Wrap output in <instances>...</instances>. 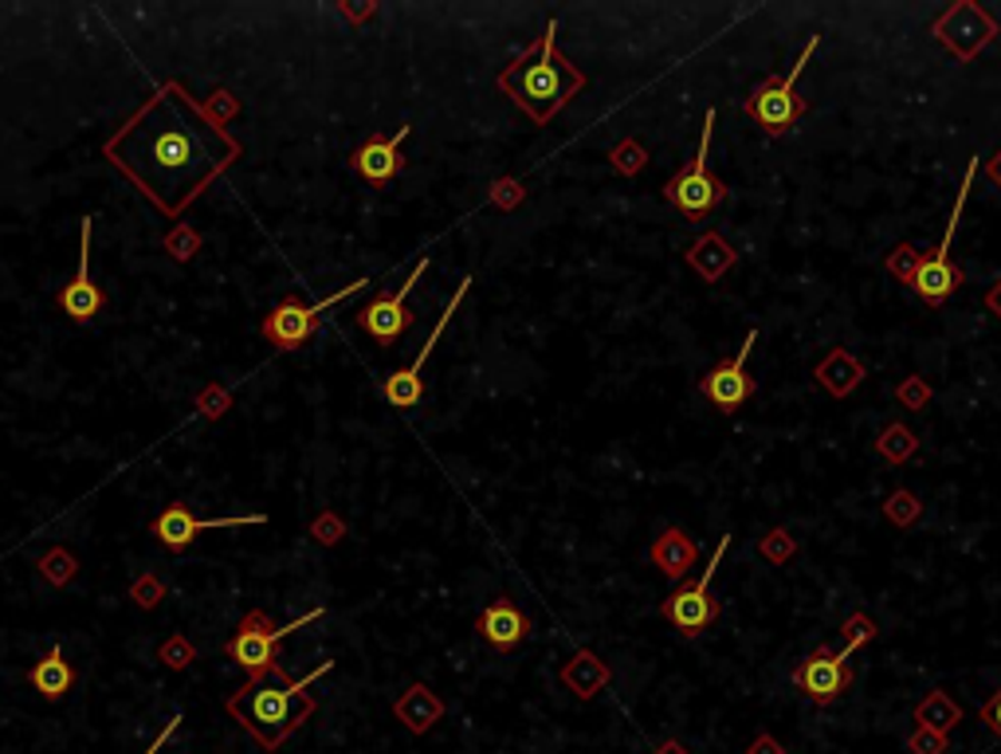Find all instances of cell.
Listing matches in <instances>:
<instances>
[{"instance_id": "cell-1", "label": "cell", "mask_w": 1001, "mask_h": 754, "mask_svg": "<svg viewBox=\"0 0 1001 754\" xmlns=\"http://www.w3.org/2000/svg\"><path fill=\"white\" fill-rule=\"evenodd\" d=\"M102 158L161 216L177 221L241 158V141L208 123L200 102L169 79L110 134Z\"/></svg>"}, {"instance_id": "cell-2", "label": "cell", "mask_w": 1001, "mask_h": 754, "mask_svg": "<svg viewBox=\"0 0 1001 754\" xmlns=\"http://www.w3.org/2000/svg\"><path fill=\"white\" fill-rule=\"evenodd\" d=\"M589 87L586 71L558 51V20H550L527 51L499 71V91L534 126H550Z\"/></svg>"}, {"instance_id": "cell-3", "label": "cell", "mask_w": 1001, "mask_h": 754, "mask_svg": "<svg viewBox=\"0 0 1001 754\" xmlns=\"http://www.w3.org/2000/svg\"><path fill=\"white\" fill-rule=\"evenodd\" d=\"M326 672H334V660H323L315 672H306L298 680H287L279 672H272L267 680H248L241 692L228 696V715L256 738L264 751H279L311 715H315L318 699L311 696Z\"/></svg>"}, {"instance_id": "cell-4", "label": "cell", "mask_w": 1001, "mask_h": 754, "mask_svg": "<svg viewBox=\"0 0 1001 754\" xmlns=\"http://www.w3.org/2000/svg\"><path fill=\"white\" fill-rule=\"evenodd\" d=\"M978 169H982V154H974V158L966 161V174H962L959 197H954L951 221H946V233H943V241H939V248L931 252V256H919V267H915V280H911V291H915L923 303H931V307L946 303V298H951L954 291L962 287V272L951 264V244H954V233H959L962 213H966V200H970V189H974V174H978Z\"/></svg>"}, {"instance_id": "cell-5", "label": "cell", "mask_w": 1001, "mask_h": 754, "mask_svg": "<svg viewBox=\"0 0 1001 754\" xmlns=\"http://www.w3.org/2000/svg\"><path fill=\"white\" fill-rule=\"evenodd\" d=\"M323 614L326 609H311V614L295 617V621H287V625H272V617H267L264 609H252V614L241 621V633L228 640L224 653H228V660H236L244 672H248V680H267L272 672H279L275 645H279L283 637H291L295 629H303V625H315Z\"/></svg>"}, {"instance_id": "cell-6", "label": "cell", "mask_w": 1001, "mask_h": 754, "mask_svg": "<svg viewBox=\"0 0 1001 754\" xmlns=\"http://www.w3.org/2000/svg\"><path fill=\"white\" fill-rule=\"evenodd\" d=\"M817 48H821V36H809V43L802 48L797 63L789 67V75H782V79H766V84H758L750 95H746L743 110L769 134V138L789 134L797 126V118L805 115V102L797 99V79H802V71L809 67V59H813V51Z\"/></svg>"}, {"instance_id": "cell-7", "label": "cell", "mask_w": 1001, "mask_h": 754, "mask_svg": "<svg viewBox=\"0 0 1001 754\" xmlns=\"http://www.w3.org/2000/svg\"><path fill=\"white\" fill-rule=\"evenodd\" d=\"M715 110H707V123H704V134H699V149H696V158H691V166L679 169L676 177H671L668 185H664V197H668V205H676L679 213L687 216V221H704L707 213H712L715 205H723L727 200V182L723 177L712 174V138H715Z\"/></svg>"}, {"instance_id": "cell-8", "label": "cell", "mask_w": 1001, "mask_h": 754, "mask_svg": "<svg viewBox=\"0 0 1001 754\" xmlns=\"http://www.w3.org/2000/svg\"><path fill=\"white\" fill-rule=\"evenodd\" d=\"M727 547H730V535H719V547H715L707 570L699 574L696 581H687V586L671 589V594L660 601V617L679 633V637L691 640V637H699V633H707L715 621H719V597L712 594V581H715V570H719L723 555H727Z\"/></svg>"}, {"instance_id": "cell-9", "label": "cell", "mask_w": 1001, "mask_h": 754, "mask_svg": "<svg viewBox=\"0 0 1001 754\" xmlns=\"http://www.w3.org/2000/svg\"><path fill=\"white\" fill-rule=\"evenodd\" d=\"M370 283L373 280H354V283H346L342 291H334V295L318 298V303H303L298 295L283 298L279 307H275L272 315L259 323V334H264V339L272 342L275 350H298V346H306V342L315 339L323 311H331L334 303H342L346 295H357V291L370 287Z\"/></svg>"}, {"instance_id": "cell-10", "label": "cell", "mask_w": 1001, "mask_h": 754, "mask_svg": "<svg viewBox=\"0 0 1001 754\" xmlns=\"http://www.w3.org/2000/svg\"><path fill=\"white\" fill-rule=\"evenodd\" d=\"M931 32H935V40L943 43V48L951 51L959 63H970V59H974L985 43L998 40L1001 28H998V20L982 9V4H974V0H959V4H951V9H946L943 17L931 25Z\"/></svg>"}, {"instance_id": "cell-11", "label": "cell", "mask_w": 1001, "mask_h": 754, "mask_svg": "<svg viewBox=\"0 0 1001 754\" xmlns=\"http://www.w3.org/2000/svg\"><path fill=\"white\" fill-rule=\"evenodd\" d=\"M856 672H853V656L833 653V645H817L809 656L802 660V668L794 672V684L809 704H836L844 692L853 688Z\"/></svg>"}, {"instance_id": "cell-12", "label": "cell", "mask_w": 1001, "mask_h": 754, "mask_svg": "<svg viewBox=\"0 0 1001 754\" xmlns=\"http://www.w3.org/2000/svg\"><path fill=\"white\" fill-rule=\"evenodd\" d=\"M468 291H472V275H464V280L455 283V295L448 298L444 315H440V323L432 326L429 342H424L421 354L413 358V365H405V370H398V373H390V378H385L381 393H385V401H390L393 409H416V405H421V398H424V378H421V373H424V362H429V358H432V346H436L440 334L448 331V323H452V319H455V311H460V303H464Z\"/></svg>"}, {"instance_id": "cell-13", "label": "cell", "mask_w": 1001, "mask_h": 754, "mask_svg": "<svg viewBox=\"0 0 1001 754\" xmlns=\"http://www.w3.org/2000/svg\"><path fill=\"white\" fill-rule=\"evenodd\" d=\"M424 272H429V252L416 260L413 275H409V280L401 283L393 295H377L373 303H365V307L357 311V326H362L370 339L385 342V346L398 342L401 334L409 331V323H413V315H409V295H413V287L424 280Z\"/></svg>"}, {"instance_id": "cell-14", "label": "cell", "mask_w": 1001, "mask_h": 754, "mask_svg": "<svg viewBox=\"0 0 1001 754\" xmlns=\"http://www.w3.org/2000/svg\"><path fill=\"white\" fill-rule=\"evenodd\" d=\"M754 342H758V331L746 334L735 358H723V362H715L712 370H707L704 385H699V390H704V398L712 401L719 413H738V409H743L746 401L754 398V378H750V370H746Z\"/></svg>"}, {"instance_id": "cell-15", "label": "cell", "mask_w": 1001, "mask_h": 754, "mask_svg": "<svg viewBox=\"0 0 1001 754\" xmlns=\"http://www.w3.org/2000/svg\"><path fill=\"white\" fill-rule=\"evenodd\" d=\"M267 515L264 511H252V515H228V519H200V515H193L185 503H169L166 511L158 515V519L149 522V531L158 535L161 547H169L177 555V550H185L193 539H197L200 531H220V527H264Z\"/></svg>"}, {"instance_id": "cell-16", "label": "cell", "mask_w": 1001, "mask_h": 754, "mask_svg": "<svg viewBox=\"0 0 1001 754\" xmlns=\"http://www.w3.org/2000/svg\"><path fill=\"white\" fill-rule=\"evenodd\" d=\"M91 233H95V221L84 216V233H79V267H75V280L59 291V311L75 323H91L102 307H107V295L99 291V283L91 280Z\"/></svg>"}, {"instance_id": "cell-17", "label": "cell", "mask_w": 1001, "mask_h": 754, "mask_svg": "<svg viewBox=\"0 0 1001 754\" xmlns=\"http://www.w3.org/2000/svg\"><path fill=\"white\" fill-rule=\"evenodd\" d=\"M409 130L413 126H401L393 138H381V134H373V138H365L362 146L354 149V158H350V166H354V174H362L370 185H385L393 182V177L405 169V158H401V141L409 138Z\"/></svg>"}, {"instance_id": "cell-18", "label": "cell", "mask_w": 1001, "mask_h": 754, "mask_svg": "<svg viewBox=\"0 0 1001 754\" xmlns=\"http://www.w3.org/2000/svg\"><path fill=\"white\" fill-rule=\"evenodd\" d=\"M530 617L522 614L514 601H507V597H499V601H491L488 609L480 614V621H475V633H480L483 640H488L495 653H511V648H519L522 640L530 637Z\"/></svg>"}, {"instance_id": "cell-19", "label": "cell", "mask_w": 1001, "mask_h": 754, "mask_svg": "<svg viewBox=\"0 0 1001 754\" xmlns=\"http://www.w3.org/2000/svg\"><path fill=\"white\" fill-rule=\"evenodd\" d=\"M648 562H652L668 581H679L699 562V542L691 539L684 527H668V531L648 547Z\"/></svg>"}, {"instance_id": "cell-20", "label": "cell", "mask_w": 1001, "mask_h": 754, "mask_svg": "<svg viewBox=\"0 0 1001 754\" xmlns=\"http://www.w3.org/2000/svg\"><path fill=\"white\" fill-rule=\"evenodd\" d=\"M393 715H398L413 735H424V731H432L440 719H444V699H440L429 684H409V688L393 699Z\"/></svg>"}, {"instance_id": "cell-21", "label": "cell", "mask_w": 1001, "mask_h": 754, "mask_svg": "<svg viewBox=\"0 0 1001 754\" xmlns=\"http://www.w3.org/2000/svg\"><path fill=\"white\" fill-rule=\"evenodd\" d=\"M609 680H612V668L597 653H589V648L573 653L570 660L562 664V684L578 699H593L601 688H609Z\"/></svg>"}, {"instance_id": "cell-22", "label": "cell", "mask_w": 1001, "mask_h": 754, "mask_svg": "<svg viewBox=\"0 0 1001 754\" xmlns=\"http://www.w3.org/2000/svg\"><path fill=\"white\" fill-rule=\"evenodd\" d=\"M735 260H738V252L730 248L719 233H704L699 241L687 244V264L696 267V275L707 283H719L723 275L735 267Z\"/></svg>"}, {"instance_id": "cell-23", "label": "cell", "mask_w": 1001, "mask_h": 754, "mask_svg": "<svg viewBox=\"0 0 1001 754\" xmlns=\"http://www.w3.org/2000/svg\"><path fill=\"white\" fill-rule=\"evenodd\" d=\"M28 680H32V688L40 692L43 699H63L67 692L75 688V668L63 656V645H51L48 653L32 664Z\"/></svg>"}, {"instance_id": "cell-24", "label": "cell", "mask_w": 1001, "mask_h": 754, "mask_svg": "<svg viewBox=\"0 0 1001 754\" xmlns=\"http://www.w3.org/2000/svg\"><path fill=\"white\" fill-rule=\"evenodd\" d=\"M813 378H817L821 390L833 393V398H848V393L864 382V365L856 362V358L848 354L844 346H836L833 354L821 358L817 370H813Z\"/></svg>"}, {"instance_id": "cell-25", "label": "cell", "mask_w": 1001, "mask_h": 754, "mask_svg": "<svg viewBox=\"0 0 1001 754\" xmlns=\"http://www.w3.org/2000/svg\"><path fill=\"white\" fill-rule=\"evenodd\" d=\"M915 723L923 731H939V735H951L954 723H962V707L951 699V692L935 688L928 699H919L915 707Z\"/></svg>"}, {"instance_id": "cell-26", "label": "cell", "mask_w": 1001, "mask_h": 754, "mask_svg": "<svg viewBox=\"0 0 1001 754\" xmlns=\"http://www.w3.org/2000/svg\"><path fill=\"white\" fill-rule=\"evenodd\" d=\"M876 452L887 460V464H907V460L919 457V437L907 429V424L892 421L884 432L876 437Z\"/></svg>"}, {"instance_id": "cell-27", "label": "cell", "mask_w": 1001, "mask_h": 754, "mask_svg": "<svg viewBox=\"0 0 1001 754\" xmlns=\"http://www.w3.org/2000/svg\"><path fill=\"white\" fill-rule=\"evenodd\" d=\"M919 515H923V503H919V496H915V491H907V488H895L892 496L884 499V519H887V522H895V527H900V531H907V527H915V522H919Z\"/></svg>"}, {"instance_id": "cell-28", "label": "cell", "mask_w": 1001, "mask_h": 754, "mask_svg": "<svg viewBox=\"0 0 1001 754\" xmlns=\"http://www.w3.org/2000/svg\"><path fill=\"white\" fill-rule=\"evenodd\" d=\"M36 566H40L43 581H51V586H59V589L71 586L75 574H79V558H75L71 550H63V547H51Z\"/></svg>"}, {"instance_id": "cell-29", "label": "cell", "mask_w": 1001, "mask_h": 754, "mask_svg": "<svg viewBox=\"0 0 1001 754\" xmlns=\"http://www.w3.org/2000/svg\"><path fill=\"white\" fill-rule=\"evenodd\" d=\"M161 248H166L169 256L177 260V264H189V260L200 252V233H197V228H193V224L177 221L174 228H169V233L161 236Z\"/></svg>"}, {"instance_id": "cell-30", "label": "cell", "mask_w": 1001, "mask_h": 754, "mask_svg": "<svg viewBox=\"0 0 1001 754\" xmlns=\"http://www.w3.org/2000/svg\"><path fill=\"white\" fill-rule=\"evenodd\" d=\"M609 166L617 169V174H625V177H637L640 169L648 166V149L640 146L637 138H625V141H617V146H612Z\"/></svg>"}, {"instance_id": "cell-31", "label": "cell", "mask_w": 1001, "mask_h": 754, "mask_svg": "<svg viewBox=\"0 0 1001 754\" xmlns=\"http://www.w3.org/2000/svg\"><path fill=\"white\" fill-rule=\"evenodd\" d=\"M758 555L766 558L769 566H786L789 558L797 555V539L786 531V527H774V531H769V535H762Z\"/></svg>"}, {"instance_id": "cell-32", "label": "cell", "mask_w": 1001, "mask_h": 754, "mask_svg": "<svg viewBox=\"0 0 1001 754\" xmlns=\"http://www.w3.org/2000/svg\"><path fill=\"white\" fill-rule=\"evenodd\" d=\"M931 385L928 378H919V373H911V378H903L900 385H895V401H900L903 409H911V413H923V409L931 405Z\"/></svg>"}, {"instance_id": "cell-33", "label": "cell", "mask_w": 1001, "mask_h": 754, "mask_svg": "<svg viewBox=\"0 0 1001 754\" xmlns=\"http://www.w3.org/2000/svg\"><path fill=\"white\" fill-rule=\"evenodd\" d=\"M841 633H844V653L856 656L864 645H872V640H876V633H880V629H876V621H872L868 614H853V617H848V621H844V629H841Z\"/></svg>"}, {"instance_id": "cell-34", "label": "cell", "mask_w": 1001, "mask_h": 754, "mask_svg": "<svg viewBox=\"0 0 1001 754\" xmlns=\"http://www.w3.org/2000/svg\"><path fill=\"white\" fill-rule=\"evenodd\" d=\"M200 110H205V118L213 126H224V130H228V123L241 115V102H236L233 91H224V87H220V91H213L205 102H200Z\"/></svg>"}, {"instance_id": "cell-35", "label": "cell", "mask_w": 1001, "mask_h": 754, "mask_svg": "<svg viewBox=\"0 0 1001 754\" xmlns=\"http://www.w3.org/2000/svg\"><path fill=\"white\" fill-rule=\"evenodd\" d=\"M158 660L166 664V668H189L193 660H197V648L189 645V640L181 637V633H174V637H166L161 640V648H158Z\"/></svg>"}, {"instance_id": "cell-36", "label": "cell", "mask_w": 1001, "mask_h": 754, "mask_svg": "<svg viewBox=\"0 0 1001 754\" xmlns=\"http://www.w3.org/2000/svg\"><path fill=\"white\" fill-rule=\"evenodd\" d=\"M130 597L138 601V609H158L161 597H166V586L158 581V574H138L130 581Z\"/></svg>"}, {"instance_id": "cell-37", "label": "cell", "mask_w": 1001, "mask_h": 754, "mask_svg": "<svg viewBox=\"0 0 1001 754\" xmlns=\"http://www.w3.org/2000/svg\"><path fill=\"white\" fill-rule=\"evenodd\" d=\"M919 256H923V252H915V248H911V244H895V248L887 252V272H892L895 280L911 283V280H915Z\"/></svg>"}, {"instance_id": "cell-38", "label": "cell", "mask_w": 1001, "mask_h": 754, "mask_svg": "<svg viewBox=\"0 0 1001 754\" xmlns=\"http://www.w3.org/2000/svg\"><path fill=\"white\" fill-rule=\"evenodd\" d=\"M522 197H527V189H522L519 177H499V182L491 185V193H488V200L495 208H519Z\"/></svg>"}, {"instance_id": "cell-39", "label": "cell", "mask_w": 1001, "mask_h": 754, "mask_svg": "<svg viewBox=\"0 0 1001 754\" xmlns=\"http://www.w3.org/2000/svg\"><path fill=\"white\" fill-rule=\"evenodd\" d=\"M342 535H346V522H342L334 511H323L315 522H311V539L323 542V547H334V542H342Z\"/></svg>"}, {"instance_id": "cell-40", "label": "cell", "mask_w": 1001, "mask_h": 754, "mask_svg": "<svg viewBox=\"0 0 1001 754\" xmlns=\"http://www.w3.org/2000/svg\"><path fill=\"white\" fill-rule=\"evenodd\" d=\"M197 409H200V417L216 421V417H224V413H228V409H233V393L220 390V385H208V390H200Z\"/></svg>"}, {"instance_id": "cell-41", "label": "cell", "mask_w": 1001, "mask_h": 754, "mask_svg": "<svg viewBox=\"0 0 1001 754\" xmlns=\"http://www.w3.org/2000/svg\"><path fill=\"white\" fill-rule=\"evenodd\" d=\"M907 751L911 754H946V735H939V731H911L907 735Z\"/></svg>"}, {"instance_id": "cell-42", "label": "cell", "mask_w": 1001, "mask_h": 754, "mask_svg": "<svg viewBox=\"0 0 1001 754\" xmlns=\"http://www.w3.org/2000/svg\"><path fill=\"white\" fill-rule=\"evenodd\" d=\"M978 715H982V723H985V727H990L993 735L1001 738V688L993 692V699H990V704H982V712H978Z\"/></svg>"}, {"instance_id": "cell-43", "label": "cell", "mask_w": 1001, "mask_h": 754, "mask_svg": "<svg viewBox=\"0 0 1001 754\" xmlns=\"http://www.w3.org/2000/svg\"><path fill=\"white\" fill-rule=\"evenodd\" d=\"M746 754H786V746H782L774 735H758L750 746H746Z\"/></svg>"}, {"instance_id": "cell-44", "label": "cell", "mask_w": 1001, "mask_h": 754, "mask_svg": "<svg viewBox=\"0 0 1001 754\" xmlns=\"http://www.w3.org/2000/svg\"><path fill=\"white\" fill-rule=\"evenodd\" d=\"M338 12L350 20H370L373 12H377V4H362V9H357V4H338Z\"/></svg>"}, {"instance_id": "cell-45", "label": "cell", "mask_w": 1001, "mask_h": 754, "mask_svg": "<svg viewBox=\"0 0 1001 754\" xmlns=\"http://www.w3.org/2000/svg\"><path fill=\"white\" fill-rule=\"evenodd\" d=\"M985 307H990V311H993V315H998V319H1001V280H998V283H993V287H990V291H985Z\"/></svg>"}, {"instance_id": "cell-46", "label": "cell", "mask_w": 1001, "mask_h": 754, "mask_svg": "<svg viewBox=\"0 0 1001 754\" xmlns=\"http://www.w3.org/2000/svg\"><path fill=\"white\" fill-rule=\"evenodd\" d=\"M985 174H990L993 189H1001V149H998V154H993V158H990V166H985Z\"/></svg>"}, {"instance_id": "cell-47", "label": "cell", "mask_w": 1001, "mask_h": 754, "mask_svg": "<svg viewBox=\"0 0 1001 754\" xmlns=\"http://www.w3.org/2000/svg\"><path fill=\"white\" fill-rule=\"evenodd\" d=\"M652 754H691V751H687V746H684V743H676V738H668V743H660V746H656V751H652Z\"/></svg>"}]
</instances>
